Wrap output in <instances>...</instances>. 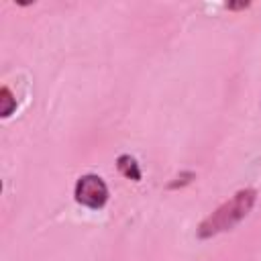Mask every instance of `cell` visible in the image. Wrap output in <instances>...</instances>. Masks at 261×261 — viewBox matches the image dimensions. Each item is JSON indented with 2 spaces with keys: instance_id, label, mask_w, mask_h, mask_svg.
<instances>
[{
  "instance_id": "cell-1",
  "label": "cell",
  "mask_w": 261,
  "mask_h": 261,
  "mask_svg": "<svg viewBox=\"0 0 261 261\" xmlns=\"http://www.w3.org/2000/svg\"><path fill=\"white\" fill-rule=\"evenodd\" d=\"M257 202V190L255 188H243L234 192L226 202H222L214 212H210L196 228L198 239H212L220 232L232 230L241 220L249 216Z\"/></svg>"
},
{
  "instance_id": "cell-2",
  "label": "cell",
  "mask_w": 261,
  "mask_h": 261,
  "mask_svg": "<svg viewBox=\"0 0 261 261\" xmlns=\"http://www.w3.org/2000/svg\"><path fill=\"white\" fill-rule=\"evenodd\" d=\"M108 198H110L108 186L98 173H84L77 177L73 186V200L80 206L90 210H100L106 206Z\"/></svg>"
},
{
  "instance_id": "cell-3",
  "label": "cell",
  "mask_w": 261,
  "mask_h": 261,
  "mask_svg": "<svg viewBox=\"0 0 261 261\" xmlns=\"http://www.w3.org/2000/svg\"><path fill=\"white\" fill-rule=\"evenodd\" d=\"M116 169L120 171V175H124L126 179H133V181H141V177H143L139 161L128 153H122L116 157Z\"/></svg>"
},
{
  "instance_id": "cell-4",
  "label": "cell",
  "mask_w": 261,
  "mask_h": 261,
  "mask_svg": "<svg viewBox=\"0 0 261 261\" xmlns=\"http://www.w3.org/2000/svg\"><path fill=\"white\" fill-rule=\"evenodd\" d=\"M14 110H16V98H14V94L10 92L8 86H2L0 88V116L2 118H8Z\"/></svg>"
},
{
  "instance_id": "cell-5",
  "label": "cell",
  "mask_w": 261,
  "mask_h": 261,
  "mask_svg": "<svg viewBox=\"0 0 261 261\" xmlns=\"http://www.w3.org/2000/svg\"><path fill=\"white\" fill-rule=\"evenodd\" d=\"M194 179H196V173L190 171V169H186V171H181L179 175H175V177L167 184V190H179V188H186V186H190Z\"/></svg>"
},
{
  "instance_id": "cell-6",
  "label": "cell",
  "mask_w": 261,
  "mask_h": 261,
  "mask_svg": "<svg viewBox=\"0 0 261 261\" xmlns=\"http://www.w3.org/2000/svg\"><path fill=\"white\" fill-rule=\"evenodd\" d=\"M249 6H251L249 2H228L224 8H226V10H245V8H249Z\"/></svg>"
}]
</instances>
